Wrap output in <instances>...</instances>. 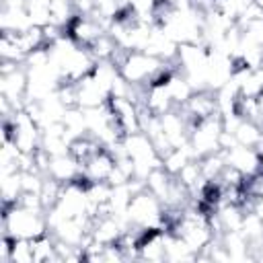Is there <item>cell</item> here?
<instances>
[{
	"instance_id": "6da1fadb",
	"label": "cell",
	"mask_w": 263,
	"mask_h": 263,
	"mask_svg": "<svg viewBox=\"0 0 263 263\" xmlns=\"http://www.w3.org/2000/svg\"><path fill=\"white\" fill-rule=\"evenodd\" d=\"M2 228H4V234L12 236V238H35L49 230L47 218L43 216V212L27 210L18 203L4 205Z\"/></svg>"
},
{
	"instance_id": "7a4b0ae2",
	"label": "cell",
	"mask_w": 263,
	"mask_h": 263,
	"mask_svg": "<svg viewBox=\"0 0 263 263\" xmlns=\"http://www.w3.org/2000/svg\"><path fill=\"white\" fill-rule=\"evenodd\" d=\"M127 218L129 224L136 228H164V203L150 193L148 189H142L132 195L127 205Z\"/></svg>"
},
{
	"instance_id": "3957f363",
	"label": "cell",
	"mask_w": 263,
	"mask_h": 263,
	"mask_svg": "<svg viewBox=\"0 0 263 263\" xmlns=\"http://www.w3.org/2000/svg\"><path fill=\"white\" fill-rule=\"evenodd\" d=\"M164 66L162 60L146 53V51H127L125 60L119 64V74L129 84H142L148 86L150 78Z\"/></svg>"
},
{
	"instance_id": "277c9868",
	"label": "cell",
	"mask_w": 263,
	"mask_h": 263,
	"mask_svg": "<svg viewBox=\"0 0 263 263\" xmlns=\"http://www.w3.org/2000/svg\"><path fill=\"white\" fill-rule=\"evenodd\" d=\"M105 31V27L92 16V14H76L70 25L66 27V35L78 43L80 47H88L92 41H97Z\"/></svg>"
},
{
	"instance_id": "5b68a950",
	"label": "cell",
	"mask_w": 263,
	"mask_h": 263,
	"mask_svg": "<svg viewBox=\"0 0 263 263\" xmlns=\"http://www.w3.org/2000/svg\"><path fill=\"white\" fill-rule=\"evenodd\" d=\"M222 152H224V156H226V164L234 166V168L240 171L245 177L255 175L257 171L263 168V160H261V154H259L257 148L236 144L234 148H230V150H222Z\"/></svg>"
},
{
	"instance_id": "8992f818",
	"label": "cell",
	"mask_w": 263,
	"mask_h": 263,
	"mask_svg": "<svg viewBox=\"0 0 263 263\" xmlns=\"http://www.w3.org/2000/svg\"><path fill=\"white\" fill-rule=\"evenodd\" d=\"M115 168V154L101 146L84 164H82V173L92 181V183H101V181H107L109 175L113 173Z\"/></svg>"
},
{
	"instance_id": "52a82bcc",
	"label": "cell",
	"mask_w": 263,
	"mask_h": 263,
	"mask_svg": "<svg viewBox=\"0 0 263 263\" xmlns=\"http://www.w3.org/2000/svg\"><path fill=\"white\" fill-rule=\"evenodd\" d=\"M80 173H82V164L68 152V154H62V156H51L45 175L66 185V183H72Z\"/></svg>"
},
{
	"instance_id": "ba28073f",
	"label": "cell",
	"mask_w": 263,
	"mask_h": 263,
	"mask_svg": "<svg viewBox=\"0 0 263 263\" xmlns=\"http://www.w3.org/2000/svg\"><path fill=\"white\" fill-rule=\"evenodd\" d=\"M144 105L148 107L150 113L154 115H164L168 111H173L177 105L166 88V84H160V86H148L146 90V99H144Z\"/></svg>"
},
{
	"instance_id": "9c48e42d",
	"label": "cell",
	"mask_w": 263,
	"mask_h": 263,
	"mask_svg": "<svg viewBox=\"0 0 263 263\" xmlns=\"http://www.w3.org/2000/svg\"><path fill=\"white\" fill-rule=\"evenodd\" d=\"M31 245H33V257H35V263L58 261V253H55V236H51L49 232H43V234L31 238Z\"/></svg>"
},
{
	"instance_id": "30bf717a",
	"label": "cell",
	"mask_w": 263,
	"mask_h": 263,
	"mask_svg": "<svg viewBox=\"0 0 263 263\" xmlns=\"http://www.w3.org/2000/svg\"><path fill=\"white\" fill-rule=\"evenodd\" d=\"M234 136H236V142H238V144L257 148V146L263 142V127H261L259 123H255V121L240 119V123H238L236 129H234Z\"/></svg>"
},
{
	"instance_id": "8fae6325",
	"label": "cell",
	"mask_w": 263,
	"mask_h": 263,
	"mask_svg": "<svg viewBox=\"0 0 263 263\" xmlns=\"http://www.w3.org/2000/svg\"><path fill=\"white\" fill-rule=\"evenodd\" d=\"M173 177H175V175H168L162 166H158V168H154V171L146 177V189H148L150 193H154L160 201H164V199H166V195H168V189H171Z\"/></svg>"
},
{
	"instance_id": "7c38bea8",
	"label": "cell",
	"mask_w": 263,
	"mask_h": 263,
	"mask_svg": "<svg viewBox=\"0 0 263 263\" xmlns=\"http://www.w3.org/2000/svg\"><path fill=\"white\" fill-rule=\"evenodd\" d=\"M25 10L31 18V25L45 27L51 23V0H27Z\"/></svg>"
},
{
	"instance_id": "4fadbf2b",
	"label": "cell",
	"mask_w": 263,
	"mask_h": 263,
	"mask_svg": "<svg viewBox=\"0 0 263 263\" xmlns=\"http://www.w3.org/2000/svg\"><path fill=\"white\" fill-rule=\"evenodd\" d=\"M10 263H35L31 238H14V242H12V255H10Z\"/></svg>"
},
{
	"instance_id": "5bb4252c",
	"label": "cell",
	"mask_w": 263,
	"mask_h": 263,
	"mask_svg": "<svg viewBox=\"0 0 263 263\" xmlns=\"http://www.w3.org/2000/svg\"><path fill=\"white\" fill-rule=\"evenodd\" d=\"M78 14H90L95 10V0H72Z\"/></svg>"
},
{
	"instance_id": "9a60e30c",
	"label": "cell",
	"mask_w": 263,
	"mask_h": 263,
	"mask_svg": "<svg viewBox=\"0 0 263 263\" xmlns=\"http://www.w3.org/2000/svg\"><path fill=\"white\" fill-rule=\"evenodd\" d=\"M257 150H259V154H261V160H263V142L257 146Z\"/></svg>"
}]
</instances>
